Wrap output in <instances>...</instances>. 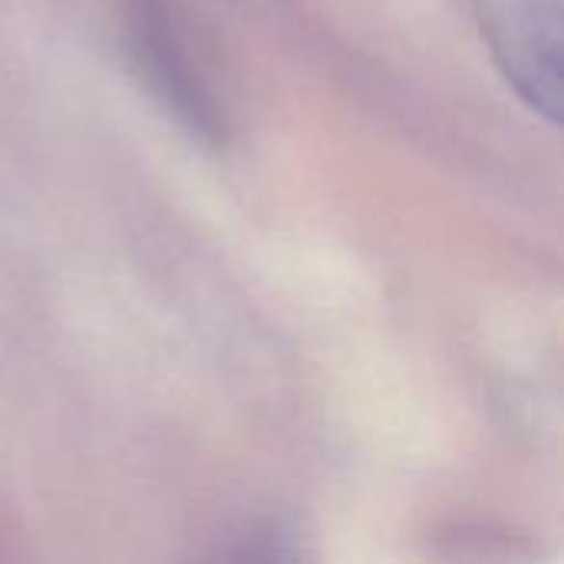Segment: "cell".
Here are the masks:
<instances>
[{
	"mask_svg": "<svg viewBox=\"0 0 564 564\" xmlns=\"http://www.w3.org/2000/svg\"><path fill=\"white\" fill-rule=\"evenodd\" d=\"M473 13L512 93L535 116L549 122H562V3L558 0H473Z\"/></svg>",
	"mask_w": 564,
	"mask_h": 564,
	"instance_id": "cell-1",
	"label": "cell"
},
{
	"mask_svg": "<svg viewBox=\"0 0 564 564\" xmlns=\"http://www.w3.org/2000/svg\"><path fill=\"white\" fill-rule=\"evenodd\" d=\"M126 7L132 56L152 93L192 139H198L202 145H221L225 112L218 109L198 69L188 63V53L178 43L162 0H129Z\"/></svg>",
	"mask_w": 564,
	"mask_h": 564,
	"instance_id": "cell-2",
	"label": "cell"
}]
</instances>
